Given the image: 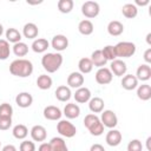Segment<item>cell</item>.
Segmentation results:
<instances>
[{
    "instance_id": "1",
    "label": "cell",
    "mask_w": 151,
    "mask_h": 151,
    "mask_svg": "<svg viewBox=\"0 0 151 151\" xmlns=\"http://www.w3.org/2000/svg\"><path fill=\"white\" fill-rule=\"evenodd\" d=\"M9 72L12 76L19 77V78H26L29 77L33 73V64L27 59H15L9 65Z\"/></svg>"
},
{
    "instance_id": "2",
    "label": "cell",
    "mask_w": 151,
    "mask_h": 151,
    "mask_svg": "<svg viewBox=\"0 0 151 151\" xmlns=\"http://www.w3.org/2000/svg\"><path fill=\"white\" fill-rule=\"evenodd\" d=\"M63 61H64V58L58 52L45 53L41 58V65H42L44 70L48 73L57 72L60 68V66L63 65Z\"/></svg>"
},
{
    "instance_id": "3",
    "label": "cell",
    "mask_w": 151,
    "mask_h": 151,
    "mask_svg": "<svg viewBox=\"0 0 151 151\" xmlns=\"http://www.w3.org/2000/svg\"><path fill=\"white\" fill-rule=\"evenodd\" d=\"M117 58H130L136 53V45L131 41H120L114 46Z\"/></svg>"
},
{
    "instance_id": "4",
    "label": "cell",
    "mask_w": 151,
    "mask_h": 151,
    "mask_svg": "<svg viewBox=\"0 0 151 151\" xmlns=\"http://www.w3.org/2000/svg\"><path fill=\"white\" fill-rule=\"evenodd\" d=\"M57 131L59 132L60 136L66 137V138H72L77 133L76 126L70 120H66V119L59 120V123L57 124Z\"/></svg>"
},
{
    "instance_id": "5",
    "label": "cell",
    "mask_w": 151,
    "mask_h": 151,
    "mask_svg": "<svg viewBox=\"0 0 151 151\" xmlns=\"http://www.w3.org/2000/svg\"><path fill=\"white\" fill-rule=\"evenodd\" d=\"M99 12H100V6L96 1H85L81 5V13L88 19L96 18L99 14Z\"/></svg>"
},
{
    "instance_id": "6",
    "label": "cell",
    "mask_w": 151,
    "mask_h": 151,
    "mask_svg": "<svg viewBox=\"0 0 151 151\" xmlns=\"http://www.w3.org/2000/svg\"><path fill=\"white\" fill-rule=\"evenodd\" d=\"M100 122L104 125V127H109V129H114L118 124V118L117 114L112 111V110H104L101 112L100 116Z\"/></svg>"
},
{
    "instance_id": "7",
    "label": "cell",
    "mask_w": 151,
    "mask_h": 151,
    "mask_svg": "<svg viewBox=\"0 0 151 151\" xmlns=\"http://www.w3.org/2000/svg\"><path fill=\"white\" fill-rule=\"evenodd\" d=\"M113 74L110 71V68L107 67H100L98 68V71L96 72V81L99 85H107L112 81Z\"/></svg>"
},
{
    "instance_id": "8",
    "label": "cell",
    "mask_w": 151,
    "mask_h": 151,
    "mask_svg": "<svg viewBox=\"0 0 151 151\" xmlns=\"http://www.w3.org/2000/svg\"><path fill=\"white\" fill-rule=\"evenodd\" d=\"M51 46L59 53V52H61L68 47V39L64 34H57L52 38Z\"/></svg>"
},
{
    "instance_id": "9",
    "label": "cell",
    "mask_w": 151,
    "mask_h": 151,
    "mask_svg": "<svg viewBox=\"0 0 151 151\" xmlns=\"http://www.w3.org/2000/svg\"><path fill=\"white\" fill-rule=\"evenodd\" d=\"M110 71L112 72V74H114L117 77H123V76L126 74L127 66L122 59H114V60L111 61Z\"/></svg>"
},
{
    "instance_id": "10",
    "label": "cell",
    "mask_w": 151,
    "mask_h": 151,
    "mask_svg": "<svg viewBox=\"0 0 151 151\" xmlns=\"http://www.w3.org/2000/svg\"><path fill=\"white\" fill-rule=\"evenodd\" d=\"M84 74L80 72H71L67 77V85L70 88H79L84 85Z\"/></svg>"
},
{
    "instance_id": "11",
    "label": "cell",
    "mask_w": 151,
    "mask_h": 151,
    "mask_svg": "<svg viewBox=\"0 0 151 151\" xmlns=\"http://www.w3.org/2000/svg\"><path fill=\"white\" fill-rule=\"evenodd\" d=\"M122 139H123L122 132L116 130V129H111L106 133V137H105L106 144L110 145V146H118L122 143Z\"/></svg>"
},
{
    "instance_id": "12",
    "label": "cell",
    "mask_w": 151,
    "mask_h": 151,
    "mask_svg": "<svg viewBox=\"0 0 151 151\" xmlns=\"http://www.w3.org/2000/svg\"><path fill=\"white\" fill-rule=\"evenodd\" d=\"M91 96H92V94H91L90 88L84 87V86H81V87L77 88V90H76V92H74V94H73V97H74L76 101H77V103H79V104L87 103V101L92 98Z\"/></svg>"
},
{
    "instance_id": "13",
    "label": "cell",
    "mask_w": 151,
    "mask_h": 151,
    "mask_svg": "<svg viewBox=\"0 0 151 151\" xmlns=\"http://www.w3.org/2000/svg\"><path fill=\"white\" fill-rule=\"evenodd\" d=\"M15 103L21 109H26L29 107L33 103V97L29 92H20L19 94H17L15 97Z\"/></svg>"
},
{
    "instance_id": "14",
    "label": "cell",
    "mask_w": 151,
    "mask_h": 151,
    "mask_svg": "<svg viewBox=\"0 0 151 151\" xmlns=\"http://www.w3.org/2000/svg\"><path fill=\"white\" fill-rule=\"evenodd\" d=\"M44 117L48 120H60L63 113H61V110L57 106H53V105H48L44 109Z\"/></svg>"
},
{
    "instance_id": "15",
    "label": "cell",
    "mask_w": 151,
    "mask_h": 151,
    "mask_svg": "<svg viewBox=\"0 0 151 151\" xmlns=\"http://www.w3.org/2000/svg\"><path fill=\"white\" fill-rule=\"evenodd\" d=\"M29 133L34 142H44L47 137V131L42 125H34L31 129Z\"/></svg>"
},
{
    "instance_id": "16",
    "label": "cell",
    "mask_w": 151,
    "mask_h": 151,
    "mask_svg": "<svg viewBox=\"0 0 151 151\" xmlns=\"http://www.w3.org/2000/svg\"><path fill=\"white\" fill-rule=\"evenodd\" d=\"M136 78L137 80L140 81H147L151 78V67L147 64H142L138 66L137 72H136Z\"/></svg>"
},
{
    "instance_id": "17",
    "label": "cell",
    "mask_w": 151,
    "mask_h": 151,
    "mask_svg": "<svg viewBox=\"0 0 151 151\" xmlns=\"http://www.w3.org/2000/svg\"><path fill=\"white\" fill-rule=\"evenodd\" d=\"M55 98L59 100V101H68L72 97V92H71V88L68 86H65V85H60L57 87L55 92Z\"/></svg>"
},
{
    "instance_id": "18",
    "label": "cell",
    "mask_w": 151,
    "mask_h": 151,
    "mask_svg": "<svg viewBox=\"0 0 151 151\" xmlns=\"http://www.w3.org/2000/svg\"><path fill=\"white\" fill-rule=\"evenodd\" d=\"M122 87L127 90V91H132L134 88H137L138 86V80L136 78V76L133 74H125L122 79Z\"/></svg>"
},
{
    "instance_id": "19",
    "label": "cell",
    "mask_w": 151,
    "mask_h": 151,
    "mask_svg": "<svg viewBox=\"0 0 151 151\" xmlns=\"http://www.w3.org/2000/svg\"><path fill=\"white\" fill-rule=\"evenodd\" d=\"M104 100L100 97H93L88 100V109L92 113H101L104 111Z\"/></svg>"
},
{
    "instance_id": "20",
    "label": "cell",
    "mask_w": 151,
    "mask_h": 151,
    "mask_svg": "<svg viewBox=\"0 0 151 151\" xmlns=\"http://www.w3.org/2000/svg\"><path fill=\"white\" fill-rule=\"evenodd\" d=\"M63 114H65V117L68 118V119L78 118L79 114H80V107L74 103H68V104L65 105Z\"/></svg>"
},
{
    "instance_id": "21",
    "label": "cell",
    "mask_w": 151,
    "mask_h": 151,
    "mask_svg": "<svg viewBox=\"0 0 151 151\" xmlns=\"http://www.w3.org/2000/svg\"><path fill=\"white\" fill-rule=\"evenodd\" d=\"M32 50L35 52V53H44L47 51V48L50 47V42L47 41V39H44V38H37L33 40L32 42Z\"/></svg>"
},
{
    "instance_id": "22",
    "label": "cell",
    "mask_w": 151,
    "mask_h": 151,
    "mask_svg": "<svg viewBox=\"0 0 151 151\" xmlns=\"http://www.w3.org/2000/svg\"><path fill=\"white\" fill-rule=\"evenodd\" d=\"M107 32L112 37H118L124 32V25L118 20H112L107 25Z\"/></svg>"
},
{
    "instance_id": "23",
    "label": "cell",
    "mask_w": 151,
    "mask_h": 151,
    "mask_svg": "<svg viewBox=\"0 0 151 151\" xmlns=\"http://www.w3.org/2000/svg\"><path fill=\"white\" fill-rule=\"evenodd\" d=\"M38 33H39V29H38V26L34 22L25 24V26L22 28V34H24L25 38H27V39H35L38 37Z\"/></svg>"
},
{
    "instance_id": "24",
    "label": "cell",
    "mask_w": 151,
    "mask_h": 151,
    "mask_svg": "<svg viewBox=\"0 0 151 151\" xmlns=\"http://www.w3.org/2000/svg\"><path fill=\"white\" fill-rule=\"evenodd\" d=\"M90 59H91L93 66H96V67H98V68L105 67V65H106V63H107V60L104 58V55H103V53H101V50H96V51H93Z\"/></svg>"
},
{
    "instance_id": "25",
    "label": "cell",
    "mask_w": 151,
    "mask_h": 151,
    "mask_svg": "<svg viewBox=\"0 0 151 151\" xmlns=\"http://www.w3.org/2000/svg\"><path fill=\"white\" fill-rule=\"evenodd\" d=\"M137 97L143 101L151 99V86L149 84H142L137 86Z\"/></svg>"
},
{
    "instance_id": "26",
    "label": "cell",
    "mask_w": 151,
    "mask_h": 151,
    "mask_svg": "<svg viewBox=\"0 0 151 151\" xmlns=\"http://www.w3.org/2000/svg\"><path fill=\"white\" fill-rule=\"evenodd\" d=\"M93 29H94V26H93L92 21L88 20V19L81 20L78 24V31L83 35H90V34H92L93 33Z\"/></svg>"
},
{
    "instance_id": "27",
    "label": "cell",
    "mask_w": 151,
    "mask_h": 151,
    "mask_svg": "<svg viewBox=\"0 0 151 151\" xmlns=\"http://www.w3.org/2000/svg\"><path fill=\"white\" fill-rule=\"evenodd\" d=\"M52 151H68L66 142L61 137H53L50 142Z\"/></svg>"
},
{
    "instance_id": "28",
    "label": "cell",
    "mask_w": 151,
    "mask_h": 151,
    "mask_svg": "<svg viewBox=\"0 0 151 151\" xmlns=\"http://www.w3.org/2000/svg\"><path fill=\"white\" fill-rule=\"evenodd\" d=\"M122 13L125 18L127 19H133L137 17L138 14V8L134 4H125L123 7H122Z\"/></svg>"
},
{
    "instance_id": "29",
    "label": "cell",
    "mask_w": 151,
    "mask_h": 151,
    "mask_svg": "<svg viewBox=\"0 0 151 151\" xmlns=\"http://www.w3.org/2000/svg\"><path fill=\"white\" fill-rule=\"evenodd\" d=\"M5 35H6V40L8 42H12L13 45L21 41V33L17 28H13V27L8 28L5 33Z\"/></svg>"
},
{
    "instance_id": "30",
    "label": "cell",
    "mask_w": 151,
    "mask_h": 151,
    "mask_svg": "<svg viewBox=\"0 0 151 151\" xmlns=\"http://www.w3.org/2000/svg\"><path fill=\"white\" fill-rule=\"evenodd\" d=\"M52 78L47 74H40L38 78H37V86L40 88V90H48L51 88L52 86Z\"/></svg>"
},
{
    "instance_id": "31",
    "label": "cell",
    "mask_w": 151,
    "mask_h": 151,
    "mask_svg": "<svg viewBox=\"0 0 151 151\" xmlns=\"http://www.w3.org/2000/svg\"><path fill=\"white\" fill-rule=\"evenodd\" d=\"M12 133H13V137L17 138V139H25L27 136H28V129L26 127V125L24 124H18L13 127L12 130Z\"/></svg>"
},
{
    "instance_id": "32",
    "label": "cell",
    "mask_w": 151,
    "mask_h": 151,
    "mask_svg": "<svg viewBox=\"0 0 151 151\" xmlns=\"http://www.w3.org/2000/svg\"><path fill=\"white\" fill-rule=\"evenodd\" d=\"M78 68L81 74H86L93 70V64L90 58H81L78 63Z\"/></svg>"
},
{
    "instance_id": "33",
    "label": "cell",
    "mask_w": 151,
    "mask_h": 151,
    "mask_svg": "<svg viewBox=\"0 0 151 151\" xmlns=\"http://www.w3.org/2000/svg\"><path fill=\"white\" fill-rule=\"evenodd\" d=\"M57 6H58V9H59L60 13L67 14V13H70L73 9L74 2L72 0H59Z\"/></svg>"
},
{
    "instance_id": "34",
    "label": "cell",
    "mask_w": 151,
    "mask_h": 151,
    "mask_svg": "<svg viewBox=\"0 0 151 151\" xmlns=\"http://www.w3.org/2000/svg\"><path fill=\"white\" fill-rule=\"evenodd\" d=\"M12 50H13V53L17 57H25L28 53V46H27V44H25L22 41L14 44L13 47H12Z\"/></svg>"
},
{
    "instance_id": "35",
    "label": "cell",
    "mask_w": 151,
    "mask_h": 151,
    "mask_svg": "<svg viewBox=\"0 0 151 151\" xmlns=\"http://www.w3.org/2000/svg\"><path fill=\"white\" fill-rule=\"evenodd\" d=\"M11 54L9 42L6 39H0V60H6Z\"/></svg>"
},
{
    "instance_id": "36",
    "label": "cell",
    "mask_w": 151,
    "mask_h": 151,
    "mask_svg": "<svg viewBox=\"0 0 151 151\" xmlns=\"http://www.w3.org/2000/svg\"><path fill=\"white\" fill-rule=\"evenodd\" d=\"M101 53L104 55V58L106 60H114L117 59V55H116V51H114V46L112 45H106L103 50H101Z\"/></svg>"
},
{
    "instance_id": "37",
    "label": "cell",
    "mask_w": 151,
    "mask_h": 151,
    "mask_svg": "<svg viewBox=\"0 0 151 151\" xmlns=\"http://www.w3.org/2000/svg\"><path fill=\"white\" fill-rule=\"evenodd\" d=\"M87 130L90 131V133L92 136H101L103 132H104V125L101 124V122L99 119L98 122H96L94 124H92Z\"/></svg>"
},
{
    "instance_id": "38",
    "label": "cell",
    "mask_w": 151,
    "mask_h": 151,
    "mask_svg": "<svg viewBox=\"0 0 151 151\" xmlns=\"http://www.w3.org/2000/svg\"><path fill=\"white\" fill-rule=\"evenodd\" d=\"M13 114V107L11 104L8 103H2L0 105V117H7V118H12Z\"/></svg>"
},
{
    "instance_id": "39",
    "label": "cell",
    "mask_w": 151,
    "mask_h": 151,
    "mask_svg": "<svg viewBox=\"0 0 151 151\" xmlns=\"http://www.w3.org/2000/svg\"><path fill=\"white\" fill-rule=\"evenodd\" d=\"M143 145L139 139H132L127 144V151H142Z\"/></svg>"
},
{
    "instance_id": "40",
    "label": "cell",
    "mask_w": 151,
    "mask_h": 151,
    "mask_svg": "<svg viewBox=\"0 0 151 151\" xmlns=\"http://www.w3.org/2000/svg\"><path fill=\"white\" fill-rule=\"evenodd\" d=\"M20 151H35V144L32 140H24L19 146Z\"/></svg>"
},
{
    "instance_id": "41",
    "label": "cell",
    "mask_w": 151,
    "mask_h": 151,
    "mask_svg": "<svg viewBox=\"0 0 151 151\" xmlns=\"http://www.w3.org/2000/svg\"><path fill=\"white\" fill-rule=\"evenodd\" d=\"M12 126V118L7 117H0V130L6 131Z\"/></svg>"
},
{
    "instance_id": "42",
    "label": "cell",
    "mask_w": 151,
    "mask_h": 151,
    "mask_svg": "<svg viewBox=\"0 0 151 151\" xmlns=\"http://www.w3.org/2000/svg\"><path fill=\"white\" fill-rule=\"evenodd\" d=\"M38 151H52V149H51V144L50 143H41L40 145H39V147H38Z\"/></svg>"
},
{
    "instance_id": "43",
    "label": "cell",
    "mask_w": 151,
    "mask_h": 151,
    "mask_svg": "<svg viewBox=\"0 0 151 151\" xmlns=\"http://www.w3.org/2000/svg\"><path fill=\"white\" fill-rule=\"evenodd\" d=\"M144 60L146 61V64H151V48H147L144 52Z\"/></svg>"
},
{
    "instance_id": "44",
    "label": "cell",
    "mask_w": 151,
    "mask_h": 151,
    "mask_svg": "<svg viewBox=\"0 0 151 151\" xmlns=\"http://www.w3.org/2000/svg\"><path fill=\"white\" fill-rule=\"evenodd\" d=\"M90 151H105V149H104V146H103L101 144H98V143H96V144L91 145V147H90Z\"/></svg>"
},
{
    "instance_id": "45",
    "label": "cell",
    "mask_w": 151,
    "mask_h": 151,
    "mask_svg": "<svg viewBox=\"0 0 151 151\" xmlns=\"http://www.w3.org/2000/svg\"><path fill=\"white\" fill-rule=\"evenodd\" d=\"M1 151H17V147L12 144H7L1 149Z\"/></svg>"
},
{
    "instance_id": "46",
    "label": "cell",
    "mask_w": 151,
    "mask_h": 151,
    "mask_svg": "<svg viewBox=\"0 0 151 151\" xmlns=\"http://www.w3.org/2000/svg\"><path fill=\"white\" fill-rule=\"evenodd\" d=\"M150 4V0H136V2H134V5H138V6H146V5H149Z\"/></svg>"
},
{
    "instance_id": "47",
    "label": "cell",
    "mask_w": 151,
    "mask_h": 151,
    "mask_svg": "<svg viewBox=\"0 0 151 151\" xmlns=\"http://www.w3.org/2000/svg\"><path fill=\"white\" fill-rule=\"evenodd\" d=\"M151 33H147V35H146V42L149 44V45H151Z\"/></svg>"
},
{
    "instance_id": "48",
    "label": "cell",
    "mask_w": 151,
    "mask_h": 151,
    "mask_svg": "<svg viewBox=\"0 0 151 151\" xmlns=\"http://www.w3.org/2000/svg\"><path fill=\"white\" fill-rule=\"evenodd\" d=\"M150 142H151V137H147V139H146V144H147V150H149V151L151 150V147H150Z\"/></svg>"
},
{
    "instance_id": "49",
    "label": "cell",
    "mask_w": 151,
    "mask_h": 151,
    "mask_svg": "<svg viewBox=\"0 0 151 151\" xmlns=\"http://www.w3.org/2000/svg\"><path fill=\"white\" fill-rule=\"evenodd\" d=\"M2 33H4V26L0 24V37L2 35Z\"/></svg>"
},
{
    "instance_id": "50",
    "label": "cell",
    "mask_w": 151,
    "mask_h": 151,
    "mask_svg": "<svg viewBox=\"0 0 151 151\" xmlns=\"http://www.w3.org/2000/svg\"><path fill=\"white\" fill-rule=\"evenodd\" d=\"M0 146H1V140H0Z\"/></svg>"
}]
</instances>
